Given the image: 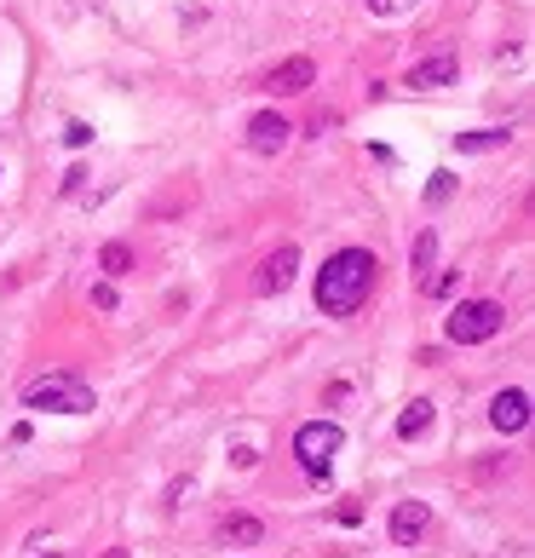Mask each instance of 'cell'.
<instances>
[{
	"label": "cell",
	"mask_w": 535,
	"mask_h": 558,
	"mask_svg": "<svg viewBox=\"0 0 535 558\" xmlns=\"http://www.w3.org/2000/svg\"><path fill=\"white\" fill-rule=\"evenodd\" d=\"M374 277H380V259L369 248L328 254V265L317 271V311L323 317H357V305L374 294Z\"/></svg>",
	"instance_id": "cell-1"
},
{
	"label": "cell",
	"mask_w": 535,
	"mask_h": 558,
	"mask_svg": "<svg viewBox=\"0 0 535 558\" xmlns=\"http://www.w3.org/2000/svg\"><path fill=\"white\" fill-rule=\"evenodd\" d=\"M29 409H52V415H93L98 397L81 374H47V380H29L24 386Z\"/></svg>",
	"instance_id": "cell-2"
},
{
	"label": "cell",
	"mask_w": 535,
	"mask_h": 558,
	"mask_svg": "<svg viewBox=\"0 0 535 558\" xmlns=\"http://www.w3.org/2000/svg\"><path fill=\"white\" fill-rule=\"evenodd\" d=\"M501 328H507V305L501 300H461L449 311L443 334H449L455 346H484V340H495Z\"/></svg>",
	"instance_id": "cell-3"
},
{
	"label": "cell",
	"mask_w": 535,
	"mask_h": 558,
	"mask_svg": "<svg viewBox=\"0 0 535 558\" xmlns=\"http://www.w3.org/2000/svg\"><path fill=\"white\" fill-rule=\"evenodd\" d=\"M346 449V432L334 426V420H305L300 432H294V455H300V466L311 472V478H323L334 472V455Z\"/></svg>",
	"instance_id": "cell-4"
},
{
	"label": "cell",
	"mask_w": 535,
	"mask_h": 558,
	"mask_svg": "<svg viewBox=\"0 0 535 558\" xmlns=\"http://www.w3.org/2000/svg\"><path fill=\"white\" fill-rule=\"evenodd\" d=\"M489 426H495V432H524V426H530V392H524V386H507V392H495L489 397Z\"/></svg>",
	"instance_id": "cell-5"
},
{
	"label": "cell",
	"mask_w": 535,
	"mask_h": 558,
	"mask_svg": "<svg viewBox=\"0 0 535 558\" xmlns=\"http://www.w3.org/2000/svg\"><path fill=\"white\" fill-rule=\"evenodd\" d=\"M288 139H294V127H288L277 110H259V116L248 121V150H254V156H282Z\"/></svg>",
	"instance_id": "cell-6"
},
{
	"label": "cell",
	"mask_w": 535,
	"mask_h": 558,
	"mask_svg": "<svg viewBox=\"0 0 535 558\" xmlns=\"http://www.w3.org/2000/svg\"><path fill=\"white\" fill-rule=\"evenodd\" d=\"M294 271H300V248H277V254H265L254 277V294H288L294 288Z\"/></svg>",
	"instance_id": "cell-7"
},
{
	"label": "cell",
	"mask_w": 535,
	"mask_h": 558,
	"mask_svg": "<svg viewBox=\"0 0 535 558\" xmlns=\"http://www.w3.org/2000/svg\"><path fill=\"white\" fill-rule=\"evenodd\" d=\"M386 530H392V547H415L420 535L432 530V507H426V501H397Z\"/></svg>",
	"instance_id": "cell-8"
},
{
	"label": "cell",
	"mask_w": 535,
	"mask_h": 558,
	"mask_svg": "<svg viewBox=\"0 0 535 558\" xmlns=\"http://www.w3.org/2000/svg\"><path fill=\"white\" fill-rule=\"evenodd\" d=\"M455 81H461V58L455 52H438V58L409 70V87H420V93H438V87H455Z\"/></svg>",
	"instance_id": "cell-9"
},
{
	"label": "cell",
	"mask_w": 535,
	"mask_h": 558,
	"mask_svg": "<svg viewBox=\"0 0 535 558\" xmlns=\"http://www.w3.org/2000/svg\"><path fill=\"white\" fill-rule=\"evenodd\" d=\"M311 81H317V64H311V58H288V64H277V70H271V81H265V87H271V93H282V98H300Z\"/></svg>",
	"instance_id": "cell-10"
},
{
	"label": "cell",
	"mask_w": 535,
	"mask_h": 558,
	"mask_svg": "<svg viewBox=\"0 0 535 558\" xmlns=\"http://www.w3.org/2000/svg\"><path fill=\"white\" fill-rule=\"evenodd\" d=\"M512 133L507 127H472V133H455V150L461 156H489V150H507Z\"/></svg>",
	"instance_id": "cell-11"
},
{
	"label": "cell",
	"mask_w": 535,
	"mask_h": 558,
	"mask_svg": "<svg viewBox=\"0 0 535 558\" xmlns=\"http://www.w3.org/2000/svg\"><path fill=\"white\" fill-rule=\"evenodd\" d=\"M219 541H225V547H259V541H265V524L248 518V512H242V518H225V524H219Z\"/></svg>",
	"instance_id": "cell-12"
},
{
	"label": "cell",
	"mask_w": 535,
	"mask_h": 558,
	"mask_svg": "<svg viewBox=\"0 0 535 558\" xmlns=\"http://www.w3.org/2000/svg\"><path fill=\"white\" fill-rule=\"evenodd\" d=\"M426 426H432V403H426V397H415V403L397 415V438L415 443V438H426Z\"/></svg>",
	"instance_id": "cell-13"
},
{
	"label": "cell",
	"mask_w": 535,
	"mask_h": 558,
	"mask_svg": "<svg viewBox=\"0 0 535 558\" xmlns=\"http://www.w3.org/2000/svg\"><path fill=\"white\" fill-rule=\"evenodd\" d=\"M98 271H104L110 282L127 277V271H133V248H127V242H104V254H98Z\"/></svg>",
	"instance_id": "cell-14"
},
{
	"label": "cell",
	"mask_w": 535,
	"mask_h": 558,
	"mask_svg": "<svg viewBox=\"0 0 535 558\" xmlns=\"http://www.w3.org/2000/svg\"><path fill=\"white\" fill-rule=\"evenodd\" d=\"M432 259H438V231H420L415 236V248H409V271H432Z\"/></svg>",
	"instance_id": "cell-15"
},
{
	"label": "cell",
	"mask_w": 535,
	"mask_h": 558,
	"mask_svg": "<svg viewBox=\"0 0 535 558\" xmlns=\"http://www.w3.org/2000/svg\"><path fill=\"white\" fill-rule=\"evenodd\" d=\"M455 196V173H432V185H426V202L438 208V202H449Z\"/></svg>",
	"instance_id": "cell-16"
},
{
	"label": "cell",
	"mask_w": 535,
	"mask_h": 558,
	"mask_svg": "<svg viewBox=\"0 0 535 558\" xmlns=\"http://www.w3.org/2000/svg\"><path fill=\"white\" fill-rule=\"evenodd\" d=\"M420 0H369V12L374 18H397V12H415Z\"/></svg>",
	"instance_id": "cell-17"
},
{
	"label": "cell",
	"mask_w": 535,
	"mask_h": 558,
	"mask_svg": "<svg viewBox=\"0 0 535 558\" xmlns=\"http://www.w3.org/2000/svg\"><path fill=\"white\" fill-rule=\"evenodd\" d=\"M64 144H70V150H87V144H93V127H87V121H70V127H64Z\"/></svg>",
	"instance_id": "cell-18"
},
{
	"label": "cell",
	"mask_w": 535,
	"mask_h": 558,
	"mask_svg": "<svg viewBox=\"0 0 535 558\" xmlns=\"http://www.w3.org/2000/svg\"><path fill=\"white\" fill-rule=\"evenodd\" d=\"M455 282H461L455 271H438V277L426 282V294H432V300H449V294H455Z\"/></svg>",
	"instance_id": "cell-19"
},
{
	"label": "cell",
	"mask_w": 535,
	"mask_h": 558,
	"mask_svg": "<svg viewBox=\"0 0 535 558\" xmlns=\"http://www.w3.org/2000/svg\"><path fill=\"white\" fill-rule=\"evenodd\" d=\"M93 305H98V311H116V282H98V288H93Z\"/></svg>",
	"instance_id": "cell-20"
},
{
	"label": "cell",
	"mask_w": 535,
	"mask_h": 558,
	"mask_svg": "<svg viewBox=\"0 0 535 558\" xmlns=\"http://www.w3.org/2000/svg\"><path fill=\"white\" fill-rule=\"evenodd\" d=\"M81 185H87V167H70V173H64V196H75Z\"/></svg>",
	"instance_id": "cell-21"
},
{
	"label": "cell",
	"mask_w": 535,
	"mask_h": 558,
	"mask_svg": "<svg viewBox=\"0 0 535 558\" xmlns=\"http://www.w3.org/2000/svg\"><path fill=\"white\" fill-rule=\"evenodd\" d=\"M110 558H127V553H121V547H116V553H110Z\"/></svg>",
	"instance_id": "cell-22"
},
{
	"label": "cell",
	"mask_w": 535,
	"mask_h": 558,
	"mask_svg": "<svg viewBox=\"0 0 535 558\" xmlns=\"http://www.w3.org/2000/svg\"><path fill=\"white\" fill-rule=\"evenodd\" d=\"M47 558H64V553H47Z\"/></svg>",
	"instance_id": "cell-23"
},
{
	"label": "cell",
	"mask_w": 535,
	"mask_h": 558,
	"mask_svg": "<svg viewBox=\"0 0 535 558\" xmlns=\"http://www.w3.org/2000/svg\"><path fill=\"white\" fill-rule=\"evenodd\" d=\"M0 179H6V167H0Z\"/></svg>",
	"instance_id": "cell-24"
}]
</instances>
